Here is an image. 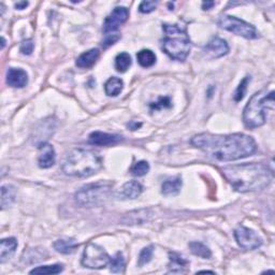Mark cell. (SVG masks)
I'll return each mask as SVG.
<instances>
[{"label": "cell", "mask_w": 275, "mask_h": 275, "mask_svg": "<svg viewBox=\"0 0 275 275\" xmlns=\"http://www.w3.org/2000/svg\"><path fill=\"white\" fill-rule=\"evenodd\" d=\"M191 144L208 156L218 161H232L256 153L255 140L244 133L213 134L199 133L191 139Z\"/></svg>", "instance_id": "cell-1"}, {"label": "cell", "mask_w": 275, "mask_h": 275, "mask_svg": "<svg viewBox=\"0 0 275 275\" xmlns=\"http://www.w3.org/2000/svg\"><path fill=\"white\" fill-rule=\"evenodd\" d=\"M221 171L228 183L240 192L265 189L271 184L273 179V172L266 165L256 162L228 166Z\"/></svg>", "instance_id": "cell-2"}, {"label": "cell", "mask_w": 275, "mask_h": 275, "mask_svg": "<svg viewBox=\"0 0 275 275\" xmlns=\"http://www.w3.org/2000/svg\"><path fill=\"white\" fill-rule=\"evenodd\" d=\"M102 167V158L95 152L86 149H74L69 152L62 161L61 170L66 175L89 178Z\"/></svg>", "instance_id": "cell-3"}, {"label": "cell", "mask_w": 275, "mask_h": 275, "mask_svg": "<svg viewBox=\"0 0 275 275\" xmlns=\"http://www.w3.org/2000/svg\"><path fill=\"white\" fill-rule=\"evenodd\" d=\"M274 109V92L260 91L250 97L243 111V122L249 129L265 125L267 111Z\"/></svg>", "instance_id": "cell-4"}, {"label": "cell", "mask_w": 275, "mask_h": 275, "mask_svg": "<svg viewBox=\"0 0 275 275\" xmlns=\"http://www.w3.org/2000/svg\"><path fill=\"white\" fill-rule=\"evenodd\" d=\"M166 37L162 40V50L174 61H184L189 55L191 42L188 34L178 25L163 24Z\"/></svg>", "instance_id": "cell-5"}, {"label": "cell", "mask_w": 275, "mask_h": 275, "mask_svg": "<svg viewBox=\"0 0 275 275\" xmlns=\"http://www.w3.org/2000/svg\"><path fill=\"white\" fill-rule=\"evenodd\" d=\"M113 184L109 182H97L87 184L75 192V201L83 208L100 207L107 202L112 195Z\"/></svg>", "instance_id": "cell-6"}, {"label": "cell", "mask_w": 275, "mask_h": 275, "mask_svg": "<svg viewBox=\"0 0 275 275\" xmlns=\"http://www.w3.org/2000/svg\"><path fill=\"white\" fill-rule=\"evenodd\" d=\"M218 25L225 31H230L245 39L253 40L259 38V32L257 31V29L253 25L248 24V23L244 22L243 20L238 19L236 16L221 15L218 20Z\"/></svg>", "instance_id": "cell-7"}, {"label": "cell", "mask_w": 275, "mask_h": 275, "mask_svg": "<svg viewBox=\"0 0 275 275\" xmlns=\"http://www.w3.org/2000/svg\"><path fill=\"white\" fill-rule=\"evenodd\" d=\"M111 260L103 247L95 243H89L85 246L82 256V265L89 269H103L107 267Z\"/></svg>", "instance_id": "cell-8"}, {"label": "cell", "mask_w": 275, "mask_h": 275, "mask_svg": "<svg viewBox=\"0 0 275 275\" xmlns=\"http://www.w3.org/2000/svg\"><path fill=\"white\" fill-rule=\"evenodd\" d=\"M235 238L240 246L247 250L257 249L262 245V239L258 236V233L244 226L237 228Z\"/></svg>", "instance_id": "cell-9"}, {"label": "cell", "mask_w": 275, "mask_h": 275, "mask_svg": "<svg viewBox=\"0 0 275 275\" xmlns=\"http://www.w3.org/2000/svg\"><path fill=\"white\" fill-rule=\"evenodd\" d=\"M128 16H129V12L125 7H116L105 19L103 23V32L105 34L114 33L121 25L126 23Z\"/></svg>", "instance_id": "cell-10"}, {"label": "cell", "mask_w": 275, "mask_h": 275, "mask_svg": "<svg viewBox=\"0 0 275 275\" xmlns=\"http://www.w3.org/2000/svg\"><path fill=\"white\" fill-rule=\"evenodd\" d=\"M122 141V137L119 134H111L101 131H93L90 134L89 142L96 146H112Z\"/></svg>", "instance_id": "cell-11"}, {"label": "cell", "mask_w": 275, "mask_h": 275, "mask_svg": "<svg viewBox=\"0 0 275 275\" xmlns=\"http://www.w3.org/2000/svg\"><path fill=\"white\" fill-rule=\"evenodd\" d=\"M204 50H206L207 54L211 58H219L228 54V52H229V46H228L226 40L215 37L207 44Z\"/></svg>", "instance_id": "cell-12"}, {"label": "cell", "mask_w": 275, "mask_h": 275, "mask_svg": "<svg viewBox=\"0 0 275 275\" xmlns=\"http://www.w3.org/2000/svg\"><path fill=\"white\" fill-rule=\"evenodd\" d=\"M7 83L11 87L23 89L28 83V74L21 68H10L7 72Z\"/></svg>", "instance_id": "cell-13"}, {"label": "cell", "mask_w": 275, "mask_h": 275, "mask_svg": "<svg viewBox=\"0 0 275 275\" xmlns=\"http://www.w3.org/2000/svg\"><path fill=\"white\" fill-rule=\"evenodd\" d=\"M40 153L38 157V163L39 167L42 169H48L52 166H54L55 160H56V155L54 148L51 144L48 143H42L39 146Z\"/></svg>", "instance_id": "cell-14"}, {"label": "cell", "mask_w": 275, "mask_h": 275, "mask_svg": "<svg viewBox=\"0 0 275 275\" xmlns=\"http://www.w3.org/2000/svg\"><path fill=\"white\" fill-rule=\"evenodd\" d=\"M143 187L137 181H129L121 187V189L118 191L119 199L127 200V199H136L142 194Z\"/></svg>", "instance_id": "cell-15"}, {"label": "cell", "mask_w": 275, "mask_h": 275, "mask_svg": "<svg viewBox=\"0 0 275 275\" xmlns=\"http://www.w3.org/2000/svg\"><path fill=\"white\" fill-rule=\"evenodd\" d=\"M100 57V52L98 49H92L87 52H84L83 54H81L77 61H75V65H77L81 69H89L92 67L97 61Z\"/></svg>", "instance_id": "cell-16"}, {"label": "cell", "mask_w": 275, "mask_h": 275, "mask_svg": "<svg viewBox=\"0 0 275 275\" xmlns=\"http://www.w3.org/2000/svg\"><path fill=\"white\" fill-rule=\"evenodd\" d=\"M17 247V241L14 238L2 239L0 242V262L4 263L8 261L15 253Z\"/></svg>", "instance_id": "cell-17"}, {"label": "cell", "mask_w": 275, "mask_h": 275, "mask_svg": "<svg viewBox=\"0 0 275 275\" xmlns=\"http://www.w3.org/2000/svg\"><path fill=\"white\" fill-rule=\"evenodd\" d=\"M170 265H169V273H184L187 271L189 262L183 256L178 253H170Z\"/></svg>", "instance_id": "cell-18"}, {"label": "cell", "mask_w": 275, "mask_h": 275, "mask_svg": "<svg viewBox=\"0 0 275 275\" xmlns=\"http://www.w3.org/2000/svg\"><path fill=\"white\" fill-rule=\"evenodd\" d=\"M79 244L74 239H60L54 243V248L61 254L69 255L78 249Z\"/></svg>", "instance_id": "cell-19"}, {"label": "cell", "mask_w": 275, "mask_h": 275, "mask_svg": "<svg viewBox=\"0 0 275 275\" xmlns=\"http://www.w3.org/2000/svg\"><path fill=\"white\" fill-rule=\"evenodd\" d=\"M181 187H182V179L180 177L167 180L161 185V192L165 196H177Z\"/></svg>", "instance_id": "cell-20"}, {"label": "cell", "mask_w": 275, "mask_h": 275, "mask_svg": "<svg viewBox=\"0 0 275 275\" xmlns=\"http://www.w3.org/2000/svg\"><path fill=\"white\" fill-rule=\"evenodd\" d=\"M122 89H124V82L119 78H111L108 80L107 83L104 85V91L105 93L110 97H116L119 96L122 92Z\"/></svg>", "instance_id": "cell-21"}, {"label": "cell", "mask_w": 275, "mask_h": 275, "mask_svg": "<svg viewBox=\"0 0 275 275\" xmlns=\"http://www.w3.org/2000/svg\"><path fill=\"white\" fill-rule=\"evenodd\" d=\"M16 190L12 185H2L1 186V209L9 208L15 201Z\"/></svg>", "instance_id": "cell-22"}, {"label": "cell", "mask_w": 275, "mask_h": 275, "mask_svg": "<svg viewBox=\"0 0 275 275\" xmlns=\"http://www.w3.org/2000/svg\"><path fill=\"white\" fill-rule=\"evenodd\" d=\"M137 60L141 67L150 68L155 65L156 55L155 53L151 50H141L140 52H138Z\"/></svg>", "instance_id": "cell-23"}, {"label": "cell", "mask_w": 275, "mask_h": 275, "mask_svg": "<svg viewBox=\"0 0 275 275\" xmlns=\"http://www.w3.org/2000/svg\"><path fill=\"white\" fill-rule=\"evenodd\" d=\"M150 216L148 210H140V211H134L129 214L126 215L124 218V223L127 225H134V224H142L143 221L148 220V217Z\"/></svg>", "instance_id": "cell-24"}, {"label": "cell", "mask_w": 275, "mask_h": 275, "mask_svg": "<svg viewBox=\"0 0 275 275\" xmlns=\"http://www.w3.org/2000/svg\"><path fill=\"white\" fill-rule=\"evenodd\" d=\"M189 248L190 251L195 256L201 257L203 259H210L212 257V251L201 242H190L189 243Z\"/></svg>", "instance_id": "cell-25"}, {"label": "cell", "mask_w": 275, "mask_h": 275, "mask_svg": "<svg viewBox=\"0 0 275 275\" xmlns=\"http://www.w3.org/2000/svg\"><path fill=\"white\" fill-rule=\"evenodd\" d=\"M110 270L111 272L113 273H124L125 271V259L124 256L121 253V251H118L112 258L110 260Z\"/></svg>", "instance_id": "cell-26"}, {"label": "cell", "mask_w": 275, "mask_h": 275, "mask_svg": "<svg viewBox=\"0 0 275 275\" xmlns=\"http://www.w3.org/2000/svg\"><path fill=\"white\" fill-rule=\"evenodd\" d=\"M132 61L128 53H121L115 58V68L119 72H126L131 66Z\"/></svg>", "instance_id": "cell-27"}, {"label": "cell", "mask_w": 275, "mask_h": 275, "mask_svg": "<svg viewBox=\"0 0 275 275\" xmlns=\"http://www.w3.org/2000/svg\"><path fill=\"white\" fill-rule=\"evenodd\" d=\"M63 271L62 265H52V266H42L32 269L31 274H60Z\"/></svg>", "instance_id": "cell-28"}, {"label": "cell", "mask_w": 275, "mask_h": 275, "mask_svg": "<svg viewBox=\"0 0 275 275\" xmlns=\"http://www.w3.org/2000/svg\"><path fill=\"white\" fill-rule=\"evenodd\" d=\"M150 171V165L148 161L141 160L134 163L133 167L131 168V173L134 177H143V175L148 174Z\"/></svg>", "instance_id": "cell-29"}, {"label": "cell", "mask_w": 275, "mask_h": 275, "mask_svg": "<svg viewBox=\"0 0 275 275\" xmlns=\"http://www.w3.org/2000/svg\"><path fill=\"white\" fill-rule=\"evenodd\" d=\"M249 81H250V78H249V77H245V78L241 81V83L239 84L238 89L236 90L235 95H233V98H235V100H236L237 102L241 101L242 99L244 98L245 93H246V91H247V85H248V83H249Z\"/></svg>", "instance_id": "cell-30"}, {"label": "cell", "mask_w": 275, "mask_h": 275, "mask_svg": "<svg viewBox=\"0 0 275 275\" xmlns=\"http://www.w3.org/2000/svg\"><path fill=\"white\" fill-rule=\"evenodd\" d=\"M153 253H154V247L152 246V245L151 246L144 247L139 256V261H138L139 267H143L144 265H146V263H149L152 260Z\"/></svg>", "instance_id": "cell-31"}, {"label": "cell", "mask_w": 275, "mask_h": 275, "mask_svg": "<svg viewBox=\"0 0 275 275\" xmlns=\"http://www.w3.org/2000/svg\"><path fill=\"white\" fill-rule=\"evenodd\" d=\"M171 100H170V98L169 97H160L159 99H158L157 101L155 102H152L150 104V107L152 110H162V109H167V108H171Z\"/></svg>", "instance_id": "cell-32"}, {"label": "cell", "mask_w": 275, "mask_h": 275, "mask_svg": "<svg viewBox=\"0 0 275 275\" xmlns=\"http://www.w3.org/2000/svg\"><path fill=\"white\" fill-rule=\"evenodd\" d=\"M121 39L120 33H107L102 41V46L104 49L109 48V46L115 44Z\"/></svg>", "instance_id": "cell-33"}, {"label": "cell", "mask_w": 275, "mask_h": 275, "mask_svg": "<svg viewBox=\"0 0 275 275\" xmlns=\"http://www.w3.org/2000/svg\"><path fill=\"white\" fill-rule=\"evenodd\" d=\"M158 2L157 1H142L141 4H140L139 10L141 13H151L156 9Z\"/></svg>", "instance_id": "cell-34"}, {"label": "cell", "mask_w": 275, "mask_h": 275, "mask_svg": "<svg viewBox=\"0 0 275 275\" xmlns=\"http://www.w3.org/2000/svg\"><path fill=\"white\" fill-rule=\"evenodd\" d=\"M33 42L32 40H25L23 41L20 46V52L23 55H31L33 51Z\"/></svg>", "instance_id": "cell-35"}, {"label": "cell", "mask_w": 275, "mask_h": 275, "mask_svg": "<svg viewBox=\"0 0 275 275\" xmlns=\"http://www.w3.org/2000/svg\"><path fill=\"white\" fill-rule=\"evenodd\" d=\"M142 126V124L141 122H136V121H131L129 124H128V127L130 128L131 130H137V129H139L140 127Z\"/></svg>", "instance_id": "cell-36"}, {"label": "cell", "mask_w": 275, "mask_h": 275, "mask_svg": "<svg viewBox=\"0 0 275 275\" xmlns=\"http://www.w3.org/2000/svg\"><path fill=\"white\" fill-rule=\"evenodd\" d=\"M214 5H215L214 1H204L202 3V9L203 10H210V9H212Z\"/></svg>", "instance_id": "cell-37"}, {"label": "cell", "mask_w": 275, "mask_h": 275, "mask_svg": "<svg viewBox=\"0 0 275 275\" xmlns=\"http://www.w3.org/2000/svg\"><path fill=\"white\" fill-rule=\"evenodd\" d=\"M28 4H29L28 1H20L15 3V8L19 10H23V9H26V7H28Z\"/></svg>", "instance_id": "cell-38"}, {"label": "cell", "mask_w": 275, "mask_h": 275, "mask_svg": "<svg viewBox=\"0 0 275 275\" xmlns=\"http://www.w3.org/2000/svg\"><path fill=\"white\" fill-rule=\"evenodd\" d=\"M199 273H213V274H214L213 271H200Z\"/></svg>", "instance_id": "cell-39"}, {"label": "cell", "mask_w": 275, "mask_h": 275, "mask_svg": "<svg viewBox=\"0 0 275 275\" xmlns=\"http://www.w3.org/2000/svg\"><path fill=\"white\" fill-rule=\"evenodd\" d=\"M2 39V48L1 49H3L4 48V44H5V40H4V38H1Z\"/></svg>", "instance_id": "cell-40"}]
</instances>
